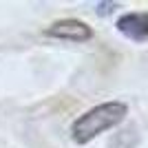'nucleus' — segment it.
<instances>
[{
  "mask_svg": "<svg viewBox=\"0 0 148 148\" xmlns=\"http://www.w3.org/2000/svg\"><path fill=\"white\" fill-rule=\"evenodd\" d=\"M126 115H128V106L124 104V102L113 99V102L97 104V106H93V108H88L86 113H82L80 117L73 122L71 137H73L75 144H88L97 135L119 126L126 119Z\"/></svg>",
  "mask_w": 148,
  "mask_h": 148,
  "instance_id": "obj_1",
  "label": "nucleus"
},
{
  "mask_svg": "<svg viewBox=\"0 0 148 148\" xmlns=\"http://www.w3.org/2000/svg\"><path fill=\"white\" fill-rule=\"evenodd\" d=\"M139 142V135H137L135 128H126L119 130L117 135L111 139V148H135Z\"/></svg>",
  "mask_w": 148,
  "mask_h": 148,
  "instance_id": "obj_4",
  "label": "nucleus"
},
{
  "mask_svg": "<svg viewBox=\"0 0 148 148\" xmlns=\"http://www.w3.org/2000/svg\"><path fill=\"white\" fill-rule=\"evenodd\" d=\"M44 33L49 38H58V40H69V42H86L93 38V29L77 18H62L56 20L51 27L44 29Z\"/></svg>",
  "mask_w": 148,
  "mask_h": 148,
  "instance_id": "obj_2",
  "label": "nucleus"
},
{
  "mask_svg": "<svg viewBox=\"0 0 148 148\" xmlns=\"http://www.w3.org/2000/svg\"><path fill=\"white\" fill-rule=\"evenodd\" d=\"M117 31L133 42H146L148 40V11H130L119 16L115 22Z\"/></svg>",
  "mask_w": 148,
  "mask_h": 148,
  "instance_id": "obj_3",
  "label": "nucleus"
},
{
  "mask_svg": "<svg viewBox=\"0 0 148 148\" xmlns=\"http://www.w3.org/2000/svg\"><path fill=\"white\" fill-rule=\"evenodd\" d=\"M119 7V2H97V13L99 16H108Z\"/></svg>",
  "mask_w": 148,
  "mask_h": 148,
  "instance_id": "obj_5",
  "label": "nucleus"
}]
</instances>
